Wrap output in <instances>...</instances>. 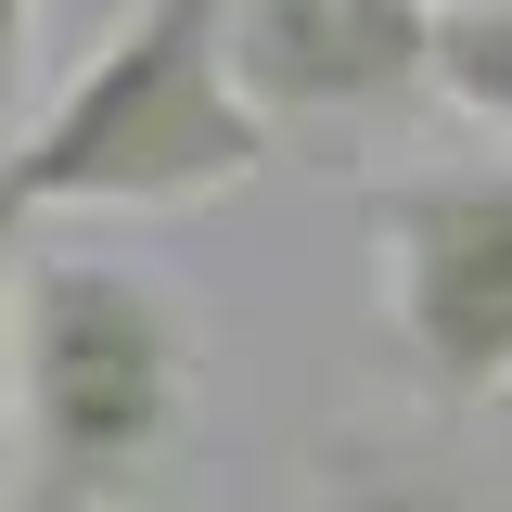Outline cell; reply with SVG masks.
I'll list each match as a JSON object with an SVG mask.
<instances>
[{"label": "cell", "mask_w": 512, "mask_h": 512, "mask_svg": "<svg viewBox=\"0 0 512 512\" xmlns=\"http://www.w3.org/2000/svg\"><path fill=\"white\" fill-rule=\"evenodd\" d=\"M372 269L397 359L436 410H500L512 397V154L410 167L372 192Z\"/></svg>", "instance_id": "3957f363"}, {"label": "cell", "mask_w": 512, "mask_h": 512, "mask_svg": "<svg viewBox=\"0 0 512 512\" xmlns=\"http://www.w3.org/2000/svg\"><path fill=\"white\" fill-rule=\"evenodd\" d=\"M448 0H231V77L269 128H359L436 90Z\"/></svg>", "instance_id": "277c9868"}, {"label": "cell", "mask_w": 512, "mask_h": 512, "mask_svg": "<svg viewBox=\"0 0 512 512\" xmlns=\"http://www.w3.org/2000/svg\"><path fill=\"white\" fill-rule=\"evenodd\" d=\"M192 436V308L128 256H26L13 512H128Z\"/></svg>", "instance_id": "6da1fadb"}, {"label": "cell", "mask_w": 512, "mask_h": 512, "mask_svg": "<svg viewBox=\"0 0 512 512\" xmlns=\"http://www.w3.org/2000/svg\"><path fill=\"white\" fill-rule=\"evenodd\" d=\"M13 346H26V205L0 180V384H13Z\"/></svg>", "instance_id": "ba28073f"}, {"label": "cell", "mask_w": 512, "mask_h": 512, "mask_svg": "<svg viewBox=\"0 0 512 512\" xmlns=\"http://www.w3.org/2000/svg\"><path fill=\"white\" fill-rule=\"evenodd\" d=\"M436 90H448L474 128H500V141H512V0H448V26H436Z\"/></svg>", "instance_id": "8992f818"}, {"label": "cell", "mask_w": 512, "mask_h": 512, "mask_svg": "<svg viewBox=\"0 0 512 512\" xmlns=\"http://www.w3.org/2000/svg\"><path fill=\"white\" fill-rule=\"evenodd\" d=\"M282 128L231 77V0H128L52 116L0 154L13 205H205L269 167Z\"/></svg>", "instance_id": "7a4b0ae2"}, {"label": "cell", "mask_w": 512, "mask_h": 512, "mask_svg": "<svg viewBox=\"0 0 512 512\" xmlns=\"http://www.w3.org/2000/svg\"><path fill=\"white\" fill-rule=\"evenodd\" d=\"M320 500L333 512H512L487 474L423 461V448H372V436H346L333 461H320Z\"/></svg>", "instance_id": "5b68a950"}, {"label": "cell", "mask_w": 512, "mask_h": 512, "mask_svg": "<svg viewBox=\"0 0 512 512\" xmlns=\"http://www.w3.org/2000/svg\"><path fill=\"white\" fill-rule=\"evenodd\" d=\"M26 90H39V0H0V154L26 128Z\"/></svg>", "instance_id": "52a82bcc"}]
</instances>
